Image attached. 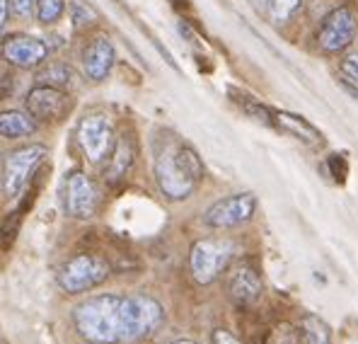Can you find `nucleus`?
<instances>
[{"label": "nucleus", "mask_w": 358, "mask_h": 344, "mask_svg": "<svg viewBox=\"0 0 358 344\" xmlns=\"http://www.w3.org/2000/svg\"><path fill=\"white\" fill-rule=\"evenodd\" d=\"M203 177L199 153L187 144H167L155 158V179L160 192L172 201H184L194 194Z\"/></svg>", "instance_id": "1"}, {"label": "nucleus", "mask_w": 358, "mask_h": 344, "mask_svg": "<svg viewBox=\"0 0 358 344\" xmlns=\"http://www.w3.org/2000/svg\"><path fill=\"white\" fill-rule=\"evenodd\" d=\"M73 322L78 332L92 344L121 342V296L99 294L83 301L73 310Z\"/></svg>", "instance_id": "2"}, {"label": "nucleus", "mask_w": 358, "mask_h": 344, "mask_svg": "<svg viewBox=\"0 0 358 344\" xmlns=\"http://www.w3.org/2000/svg\"><path fill=\"white\" fill-rule=\"evenodd\" d=\"M165 322V308L152 296H121V342H145Z\"/></svg>", "instance_id": "3"}, {"label": "nucleus", "mask_w": 358, "mask_h": 344, "mask_svg": "<svg viewBox=\"0 0 358 344\" xmlns=\"http://www.w3.org/2000/svg\"><path fill=\"white\" fill-rule=\"evenodd\" d=\"M109 264L99 255H76L71 257L56 274V282L66 294H85V291L97 289L99 284L107 282Z\"/></svg>", "instance_id": "4"}, {"label": "nucleus", "mask_w": 358, "mask_h": 344, "mask_svg": "<svg viewBox=\"0 0 358 344\" xmlns=\"http://www.w3.org/2000/svg\"><path fill=\"white\" fill-rule=\"evenodd\" d=\"M233 259V242L228 240H199L189 252V267L196 284H210L225 272Z\"/></svg>", "instance_id": "5"}, {"label": "nucleus", "mask_w": 358, "mask_h": 344, "mask_svg": "<svg viewBox=\"0 0 358 344\" xmlns=\"http://www.w3.org/2000/svg\"><path fill=\"white\" fill-rule=\"evenodd\" d=\"M78 144L92 165H104L117 146V134L107 116L90 114L78 124Z\"/></svg>", "instance_id": "6"}, {"label": "nucleus", "mask_w": 358, "mask_h": 344, "mask_svg": "<svg viewBox=\"0 0 358 344\" xmlns=\"http://www.w3.org/2000/svg\"><path fill=\"white\" fill-rule=\"evenodd\" d=\"M46 148L44 146H22L17 151H13L3 163V192L5 197L15 199L24 192L27 187L31 172L41 165V160L46 158Z\"/></svg>", "instance_id": "7"}, {"label": "nucleus", "mask_w": 358, "mask_h": 344, "mask_svg": "<svg viewBox=\"0 0 358 344\" xmlns=\"http://www.w3.org/2000/svg\"><path fill=\"white\" fill-rule=\"evenodd\" d=\"M255 211H257V197L252 192L230 194V197L213 201V204L203 211V223L215 231L238 228V226L252 221Z\"/></svg>", "instance_id": "8"}, {"label": "nucleus", "mask_w": 358, "mask_h": 344, "mask_svg": "<svg viewBox=\"0 0 358 344\" xmlns=\"http://www.w3.org/2000/svg\"><path fill=\"white\" fill-rule=\"evenodd\" d=\"M358 20L351 8H336L322 20L317 32V44L324 54H339L346 51L356 39Z\"/></svg>", "instance_id": "9"}, {"label": "nucleus", "mask_w": 358, "mask_h": 344, "mask_svg": "<svg viewBox=\"0 0 358 344\" xmlns=\"http://www.w3.org/2000/svg\"><path fill=\"white\" fill-rule=\"evenodd\" d=\"M99 204V192L92 179L83 172H71L63 182V209L71 219L87 221L94 216Z\"/></svg>", "instance_id": "10"}, {"label": "nucleus", "mask_w": 358, "mask_h": 344, "mask_svg": "<svg viewBox=\"0 0 358 344\" xmlns=\"http://www.w3.org/2000/svg\"><path fill=\"white\" fill-rule=\"evenodd\" d=\"M24 107H27V112L31 114L34 121H54L66 114L68 95L61 88L36 85L34 90H29L27 99H24Z\"/></svg>", "instance_id": "11"}, {"label": "nucleus", "mask_w": 358, "mask_h": 344, "mask_svg": "<svg viewBox=\"0 0 358 344\" xmlns=\"http://www.w3.org/2000/svg\"><path fill=\"white\" fill-rule=\"evenodd\" d=\"M3 56L8 63L20 68H34L41 66L49 56V46L41 39L29 34H13L3 41Z\"/></svg>", "instance_id": "12"}, {"label": "nucleus", "mask_w": 358, "mask_h": 344, "mask_svg": "<svg viewBox=\"0 0 358 344\" xmlns=\"http://www.w3.org/2000/svg\"><path fill=\"white\" fill-rule=\"evenodd\" d=\"M114 61H117V51L107 36H94L83 51V71L94 83L107 81L109 73L114 71Z\"/></svg>", "instance_id": "13"}, {"label": "nucleus", "mask_w": 358, "mask_h": 344, "mask_svg": "<svg viewBox=\"0 0 358 344\" xmlns=\"http://www.w3.org/2000/svg\"><path fill=\"white\" fill-rule=\"evenodd\" d=\"M228 291H230V298L238 305H252L262 298L264 284H262V277L255 267L240 264V267H235L233 274H230Z\"/></svg>", "instance_id": "14"}, {"label": "nucleus", "mask_w": 358, "mask_h": 344, "mask_svg": "<svg viewBox=\"0 0 358 344\" xmlns=\"http://www.w3.org/2000/svg\"><path fill=\"white\" fill-rule=\"evenodd\" d=\"M271 124L283 129L286 134L296 136L298 141L308 146H320L322 144V134L320 129H315L305 116H298V114H291V112H271Z\"/></svg>", "instance_id": "15"}, {"label": "nucleus", "mask_w": 358, "mask_h": 344, "mask_svg": "<svg viewBox=\"0 0 358 344\" xmlns=\"http://www.w3.org/2000/svg\"><path fill=\"white\" fill-rule=\"evenodd\" d=\"M36 131V121L27 109H5L0 112V136L5 139H24Z\"/></svg>", "instance_id": "16"}, {"label": "nucleus", "mask_w": 358, "mask_h": 344, "mask_svg": "<svg viewBox=\"0 0 358 344\" xmlns=\"http://www.w3.org/2000/svg\"><path fill=\"white\" fill-rule=\"evenodd\" d=\"M134 156H136L134 144L129 139H119L112 156H109V160L104 163V177H107V182H119L129 172V167L134 165Z\"/></svg>", "instance_id": "17"}, {"label": "nucleus", "mask_w": 358, "mask_h": 344, "mask_svg": "<svg viewBox=\"0 0 358 344\" xmlns=\"http://www.w3.org/2000/svg\"><path fill=\"white\" fill-rule=\"evenodd\" d=\"M73 81V71L66 63H51L36 76V85H51V88H66Z\"/></svg>", "instance_id": "18"}, {"label": "nucleus", "mask_w": 358, "mask_h": 344, "mask_svg": "<svg viewBox=\"0 0 358 344\" xmlns=\"http://www.w3.org/2000/svg\"><path fill=\"white\" fill-rule=\"evenodd\" d=\"M303 337L305 344H331V332L327 322L320 320L317 315H308L303 320Z\"/></svg>", "instance_id": "19"}, {"label": "nucleus", "mask_w": 358, "mask_h": 344, "mask_svg": "<svg viewBox=\"0 0 358 344\" xmlns=\"http://www.w3.org/2000/svg\"><path fill=\"white\" fill-rule=\"evenodd\" d=\"M66 10V0H34V15L41 25H54Z\"/></svg>", "instance_id": "20"}, {"label": "nucleus", "mask_w": 358, "mask_h": 344, "mask_svg": "<svg viewBox=\"0 0 358 344\" xmlns=\"http://www.w3.org/2000/svg\"><path fill=\"white\" fill-rule=\"evenodd\" d=\"M339 73H341V81L354 90V92H358V46L356 49H351L349 54L341 58Z\"/></svg>", "instance_id": "21"}, {"label": "nucleus", "mask_w": 358, "mask_h": 344, "mask_svg": "<svg viewBox=\"0 0 358 344\" xmlns=\"http://www.w3.org/2000/svg\"><path fill=\"white\" fill-rule=\"evenodd\" d=\"M268 8H271V18L276 22H288L303 8V0H268Z\"/></svg>", "instance_id": "22"}, {"label": "nucleus", "mask_w": 358, "mask_h": 344, "mask_svg": "<svg viewBox=\"0 0 358 344\" xmlns=\"http://www.w3.org/2000/svg\"><path fill=\"white\" fill-rule=\"evenodd\" d=\"M71 18L76 27H87V25H92L94 20H97V15H94V10H90L85 3L76 0V3L71 5Z\"/></svg>", "instance_id": "23"}, {"label": "nucleus", "mask_w": 358, "mask_h": 344, "mask_svg": "<svg viewBox=\"0 0 358 344\" xmlns=\"http://www.w3.org/2000/svg\"><path fill=\"white\" fill-rule=\"evenodd\" d=\"M300 337H303V332H298L296 327L281 325L268 335V344H300Z\"/></svg>", "instance_id": "24"}, {"label": "nucleus", "mask_w": 358, "mask_h": 344, "mask_svg": "<svg viewBox=\"0 0 358 344\" xmlns=\"http://www.w3.org/2000/svg\"><path fill=\"white\" fill-rule=\"evenodd\" d=\"M8 10L17 18H27L34 13V0H8Z\"/></svg>", "instance_id": "25"}, {"label": "nucleus", "mask_w": 358, "mask_h": 344, "mask_svg": "<svg viewBox=\"0 0 358 344\" xmlns=\"http://www.w3.org/2000/svg\"><path fill=\"white\" fill-rule=\"evenodd\" d=\"M210 344H240V340L228 330H215L213 337H210Z\"/></svg>", "instance_id": "26"}, {"label": "nucleus", "mask_w": 358, "mask_h": 344, "mask_svg": "<svg viewBox=\"0 0 358 344\" xmlns=\"http://www.w3.org/2000/svg\"><path fill=\"white\" fill-rule=\"evenodd\" d=\"M8 15H10V10H8V0H0V29L5 27V22H8Z\"/></svg>", "instance_id": "27"}, {"label": "nucleus", "mask_w": 358, "mask_h": 344, "mask_svg": "<svg viewBox=\"0 0 358 344\" xmlns=\"http://www.w3.org/2000/svg\"><path fill=\"white\" fill-rule=\"evenodd\" d=\"M252 5H257V8H264V5H268V0H250Z\"/></svg>", "instance_id": "28"}, {"label": "nucleus", "mask_w": 358, "mask_h": 344, "mask_svg": "<svg viewBox=\"0 0 358 344\" xmlns=\"http://www.w3.org/2000/svg\"><path fill=\"white\" fill-rule=\"evenodd\" d=\"M170 344H199V342H194V340H175V342H170Z\"/></svg>", "instance_id": "29"}, {"label": "nucleus", "mask_w": 358, "mask_h": 344, "mask_svg": "<svg viewBox=\"0 0 358 344\" xmlns=\"http://www.w3.org/2000/svg\"><path fill=\"white\" fill-rule=\"evenodd\" d=\"M0 344H8V342H5V340H3V335H0Z\"/></svg>", "instance_id": "30"}]
</instances>
